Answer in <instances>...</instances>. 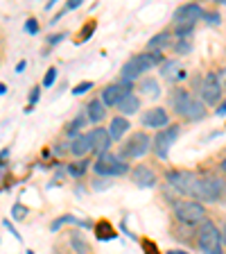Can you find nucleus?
<instances>
[{"label":"nucleus","mask_w":226,"mask_h":254,"mask_svg":"<svg viewBox=\"0 0 226 254\" xmlns=\"http://www.w3.org/2000/svg\"><path fill=\"white\" fill-rule=\"evenodd\" d=\"M168 182L179 190V193H183V195H190V197H195V200H206L208 202L206 180L204 177H199V175L185 173V170H174V173H168Z\"/></svg>","instance_id":"nucleus-1"},{"label":"nucleus","mask_w":226,"mask_h":254,"mask_svg":"<svg viewBox=\"0 0 226 254\" xmlns=\"http://www.w3.org/2000/svg\"><path fill=\"white\" fill-rule=\"evenodd\" d=\"M156 64H163V57H161V53H142V55H136V57H132L129 62L122 66V79H129L132 82L136 75L145 73V70L154 68Z\"/></svg>","instance_id":"nucleus-2"},{"label":"nucleus","mask_w":226,"mask_h":254,"mask_svg":"<svg viewBox=\"0 0 226 254\" xmlns=\"http://www.w3.org/2000/svg\"><path fill=\"white\" fill-rule=\"evenodd\" d=\"M222 234L220 229L213 225L211 220H206L199 225V232H197V245L204 254H222Z\"/></svg>","instance_id":"nucleus-3"},{"label":"nucleus","mask_w":226,"mask_h":254,"mask_svg":"<svg viewBox=\"0 0 226 254\" xmlns=\"http://www.w3.org/2000/svg\"><path fill=\"white\" fill-rule=\"evenodd\" d=\"M174 216L183 225H201L206 222V209L195 200H179L174 202Z\"/></svg>","instance_id":"nucleus-4"},{"label":"nucleus","mask_w":226,"mask_h":254,"mask_svg":"<svg viewBox=\"0 0 226 254\" xmlns=\"http://www.w3.org/2000/svg\"><path fill=\"white\" fill-rule=\"evenodd\" d=\"M201 16H204V9H201L197 2H188V5H181L179 9L174 11V25L177 27H192Z\"/></svg>","instance_id":"nucleus-5"},{"label":"nucleus","mask_w":226,"mask_h":254,"mask_svg":"<svg viewBox=\"0 0 226 254\" xmlns=\"http://www.w3.org/2000/svg\"><path fill=\"white\" fill-rule=\"evenodd\" d=\"M179 136V125H172L168 129H161L154 138V152H156L158 159H168V152L172 148V143Z\"/></svg>","instance_id":"nucleus-6"},{"label":"nucleus","mask_w":226,"mask_h":254,"mask_svg":"<svg viewBox=\"0 0 226 254\" xmlns=\"http://www.w3.org/2000/svg\"><path fill=\"white\" fill-rule=\"evenodd\" d=\"M93 170L97 175H125L129 168H127L125 161H118V157H111V154L106 152L97 159V164L93 166Z\"/></svg>","instance_id":"nucleus-7"},{"label":"nucleus","mask_w":226,"mask_h":254,"mask_svg":"<svg viewBox=\"0 0 226 254\" xmlns=\"http://www.w3.org/2000/svg\"><path fill=\"white\" fill-rule=\"evenodd\" d=\"M201 98H204V105H217L222 98V86L220 79L215 73H208L204 77V86H201Z\"/></svg>","instance_id":"nucleus-8"},{"label":"nucleus","mask_w":226,"mask_h":254,"mask_svg":"<svg viewBox=\"0 0 226 254\" xmlns=\"http://www.w3.org/2000/svg\"><path fill=\"white\" fill-rule=\"evenodd\" d=\"M149 148H152V141H149V136L145 132H138V134H134V136L129 138V143L125 145V157L138 159V157H142V154L147 152Z\"/></svg>","instance_id":"nucleus-9"},{"label":"nucleus","mask_w":226,"mask_h":254,"mask_svg":"<svg viewBox=\"0 0 226 254\" xmlns=\"http://www.w3.org/2000/svg\"><path fill=\"white\" fill-rule=\"evenodd\" d=\"M132 180L140 189H152L156 184V175H154V170L149 166H136V170L132 173Z\"/></svg>","instance_id":"nucleus-10"},{"label":"nucleus","mask_w":226,"mask_h":254,"mask_svg":"<svg viewBox=\"0 0 226 254\" xmlns=\"http://www.w3.org/2000/svg\"><path fill=\"white\" fill-rule=\"evenodd\" d=\"M90 141H93V150L97 154H106L109 152V145H111V134H109V129H102V127H97V129H93L90 132Z\"/></svg>","instance_id":"nucleus-11"},{"label":"nucleus","mask_w":226,"mask_h":254,"mask_svg":"<svg viewBox=\"0 0 226 254\" xmlns=\"http://www.w3.org/2000/svg\"><path fill=\"white\" fill-rule=\"evenodd\" d=\"M142 125L145 127H163L168 125V111L161 109V107H156V109H149L142 114Z\"/></svg>","instance_id":"nucleus-12"},{"label":"nucleus","mask_w":226,"mask_h":254,"mask_svg":"<svg viewBox=\"0 0 226 254\" xmlns=\"http://www.w3.org/2000/svg\"><path fill=\"white\" fill-rule=\"evenodd\" d=\"M192 95L188 93L185 89H179V91H174V95H172V107H174V111L177 114H181V116H185V111H188V107L192 105Z\"/></svg>","instance_id":"nucleus-13"},{"label":"nucleus","mask_w":226,"mask_h":254,"mask_svg":"<svg viewBox=\"0 0 226 254\" xmlns=\"http://www.w3.org/2000/svg\"><path fill=\"white\" fill-rule=\"evenodd\" d=\"M127 91L122 89L120 84H109L104 91H102V102H104L106 107H111V105H116L118 107V102L122 100V95H125Z\"/></svg>","instance_id":"nucleus-14"},{"label":"nucleus","mask_w":226,"mask_h":254,"mask_svg":"<svg viewBox=\"0 0 226 254\" xmlns=\"http://www.w3.org/2000/svg\"><path fill=\"white\" fill-rule=\"evenodd\" d=\"M138 107H140V100H138L132 91H127V93L122 95V100L118 102V111H122L125 116H129V114H136Z\"/></svg>","instance_id":"nucleus-15"},{"label":"nucleus","mask_w":226,"mask_h":254,"mask_svg":"<svg viewBox=\"0 0 226 254\" xmlns=\"http://www.w3.org/2000/svg\"><path fill=\"white\" fill-rule=\"evenodd\" d=\"M90 150H93V141H90V134L77 136V138L73 141V145H70V152H73L75 157H84V154H89Z\"/></svg>","instance_id":"nucleus-16"},{"label":"nucleus","mask_w":226,"mask_h":254,"mask_svg":"<svg viewBox=\"0 0 226 254\" xmlns=\"http://www.w3.org/2000/svg\"><path fill=\"white\" fill-rule=\"evenodd\" d=\"M129 129V123H127V118L125 116H118V118H113L111 121V127H109V134H111V138L113 141H118V138H122V134Z\"/></svg>","instance_id":"nucleus-17"},{"label":"nucleus","mask_w":226,"mask_h":254,"mask_svg":"<svg viewBox=\"0 0 226 254\" xmlns=\"http://www.w3.org/2000/svg\"><path fill=\"white\" fill-rule=\"evenodd\" d=\"M86 111H89V121L90 123H100L102 118H104V114H106V105L104 102H100V100H93Z\"/></svg>","instance_id":"nucleus-18"},{"label":"nucleus","mask_w":226,"mask_h":254,"mask_svg":"<svg viewBox=\"0 0 226 254\" xmlns=\"http://www.w3.org/2000/svg\"><path fill=\"white\" fill-rule=\"evenodd\" d=\"M161 73H163L168 79H183L185 77V73L179 68V64H177V62H163Z\"/></svg>","instance_id":"nucleus-19"},{"label":"nucleus","mask_w":226,"mask_h":254,"mask_svg":"<svg viewBox=\"0 0 226 254\" xmlns=\"http://www.w3.org/2000/svg\"><path fill=\"white\" fill-rule=\"evenodd\" d=\"M168 46H170V34L168 32H161V34H156V37L147 43V50L149 53H158V50H163V48H168Z\"/></svg>","instance_id":"nucleus-20"},{"label":"nucleus","mask_w":226,"mask_h":254,"mask_svg":"<svg viewBox=\"0 0 226 254\" xmlns=\"http://www.w3.org/2000/svg\"><path fill=\"white\" fill-rule=\"evenodd\" d=\"M204 116H206V105L199 100H192V105L185 111V118H188V121H199V118H204Z\"/></svg>","instance_id":"nucleus-21"},{"label":"nucleus","mask_w":226,"mask_h":254,"mask_svg":"<svg viewBox=\"0 0 226 254\" xmlns=\"http://www.w3.org/2000/svg\"><path fill=\"white\" fill-rule=\"evenodd\" d=\"M140 93L145 95H158L161 93V86H158V82L154 77H147L140 82Z\"/></svg>","instance_id":"nucleus-22"},{"label":"nucleus","mask_w":226,"mask_h":254,"mask_svg":"<svg viewBox=\"0 0 226 254\" xmlns=\"http://www.w3.org/2000/svg\"><path fill=\"white\" fill-rule=\"evenodd\" d=\"M97 236H100L102 241H111V238L116 236V232L111 229V225H109V222H104V220H102L100 225H97Z\"/></svg>","instance_id":"nucleus-23"},{"label":"nucleus","mask_w":226,"mask_h":254,"mask_svg":"<svg viewBox=\"0 0 226 254\" xmlns=\"http://www.w3.org/2000/svg\"><path fill=\"white\" fill-rule=\"evenodd\" d=\"M84 123H86V118H84V116H77V118H75V121L70 123V127H68V134H70V136H75L79 127H84Z\"/></svg>","instance_id":"nucleus-24"},{"label":"nucleus","mask_w":226,"mask_h":254,"mask_svg":"<svg viewBox=\"0 0 226 254\" xmlns=\"http://www.w3.org/2000/svg\"><path fill=\"white\" fill-rule=\"evenodd\" d=\"M54 77H57V68H47V73H45V77H43V86H52V82H54Z\"/></svg>","instance_id":"nucleus-25"},{"label":"nucleus","mask_w":226,"mask_h":254,"mask_svg":"<svg viewBox=\"0 0 226 254\" xmlns=\"http://www.w3.org/2000/svg\"><path fill=\"white\" fill-rule=\"evenodd\" d=\"M11 216H14L16 220H21V218H27V209H25V206H21V204H16L14 209H11Z\"/></svg>","instance_id":"nucleus-26"},{"label":"nucleus","mask_w":226,"mask_h":254,"mask_svg":"<svg viewBox=\"0 0 226 254\" xmlns=\"http://www.w3.org/2000/svg\"><path fill=\"white\" fill-rule=\"evenodd\" d=\"M90 86H93V84H90V82H82V84H77V86H75V89H73V93H75V95H82V93H84V91H89Z\"/></svg>","instance_id":"nucleus-27"},{"label":"nucleus","mask_w":226,"mask_h":254,"mask_svg":"<svg viewBox=\"0 0 226 254\" xmlns=\"http://www.w3.org/2000/svg\"><path fill=\"white\" fill-rule=\"evenodd\" d=\"M73 245H75V250H77L79 254H82V252H84V254L89 252V245H86V243H79V241H77L75 236H73Z\"/></svg>","instance_id":"nucleus-28"},{"label":"nucleus","mask_w":226,"mask_h":254,"mask_svg":"<svg viewBox=\"0 0 226 254\" xmlns=\"http://www.w3.org/2000/svg\"><path fill=\"white\" fill-rule=\"evenodd\" d=\"M25 30L30 32V34H37V32H39V25H37V21H27V23H25Z\"/></svg>","instance_id":"nucleus-29"},{"label":"nucleus","mask_w":226,"mask_h":254,"mask_svg":"<svg viewBox=\"0 0 226 254\" xmlns=\"http://www.w3.org/2000/svg\"><path fill=\"white\" fill-rule=\"evenodd\" d=\"M93 27H95V23H89V27H86V30L79 34V41H86V39H89V34L93 32Z\"/></svg>","instance_id":"nucleus-30"},{"label":"nucleus","mask_w":226,"mask_h":254,"mask_svg":"<svg viewBox=\"0 0 226 254\" xmlns=\"http://www.w3.org/2000/svg\"><path fill=\"white\" fill-rule=\"evenodd\" d=\"M217 79H220V86H222V89H226V68H222L220 73H217Z\"/></svg>","instance_id":"nucleus-31"},{"label":"nucleus","mask_w":226,"mask_h":254,"mask_svg":"<svg viewBox=\"0 0 226 254\" xmlns=\"http://www.w3.org/2000/svg\"><path fill=\"white\" fill-rule=\"evenodd\" d=\"M206 18H211L213 25H220V14H215V11H213V14H206Z\"/></svg>","instance_id":"nucleus-32"},{"label":"nucleus","mask_w":226,"mask_h":254,"mask_svg":"<svg viewBox=\"0 0 226 254\" xmlns=\"http://www.w3.org/2000/svg\"><path fill=\"white\" fill-rule=\"evenodd\" d=\"M142 248L147 250L149 254H158V252H156V245H154V248H152V243H149V241H145V243H142Z\"/></svg>","instance_id":"nucleus-33"},{"label":"nucleus","mask_w":226,"mask_h":254,"mask_svg":"<svg viewBox=\"0 0 226 254\" xmlns=\"http://www.w3.org/2000/svg\"><path fill=\"white\" fill-rule=\"evenodd\" d=\"M109 184H111V182H106V180H97V182H95V189H97V190H100V189H109Z\"/></svg>","instance_id":"nucleus-34"},{"label":"nucleus","mask_w":226,"mask_h":254,"mask_svg":"<svg viewBox=\"0 0 226 254\" xmlns=\"http://www.w3.org/2000/svg\"><path fill=\"white\" fill-rule=\"evenodd\" d=\"M224 114H226V102H222L220 109H217V116H224Z\"/></svg>","instance_id":"nucleus-35"},{"label":"nucleus","mask_w":226,"mask_h":254,"mask_svg":"<svg viewBox=\"0 0 226 254\" xmlns=\"http://www.w3.org/2000/svg\"><path fill=\"white\" fill-rule=\"evenodd\" d=\"M63 39V34H54V37H50V43H59Z\"/></svg>","instance_id":"nucleus-36"},{"label":"nucleus","mask_w":226,"mask_h":254,"mask_svg":"<svg viewBox=\"0 0 226 254\" xmlns=\"http://www.w3.org/2000/svg\"><path fill=\"white\" fill-rule=\"evenodd\" d=\"M75 7H79V0H68V9H75Z\"/></svg>","instance_id":"nucleus-37"},{"label":"nucleus","mask_w":226,"mask_h":254,"mask_svg":"<svg viewBox=\"0 0 226 254\" xmlns=\"http://www.w3.org/2000/svg\"><path fill=\"white\" fill-rule=\"evenodd\" d=\"M39 100V89H32V102Z\"/></svg>","instance_id":"nucleus-38"},{"label":"nucleus","mask_w":226,"mask_h":254,"mask_svg":"<svg viewBox=\"0 0 226 254\" xmlns=\"http://www.w3.org/2000/svg\"><path fill=\"white\" fill-rule=\"evenodd\" d=\"M168 254H188V252H183V250H170Z\"/></svg>","instance_id":"nucleus-39"},{"label":"nucleus","mask_w":226,"mask_h":254,"mask_svg":"<svg viewBox=\"0 0 226 254\" xmlns=\"http://www.w3.org/2000/svg\"><path fill=\"white\" fill-rule=\"evenodd\" d=\"M222 241H224V245H226V225H224V229H222Z\"/></svg>","instance_id":"nucleus-40"},{"label":"nucleus","mask_w":226,"mask_h":254,"mask_svg":"<svg viewBox=\"0 0 226 254\" xmlns=\"http://www.w3.org/2000/svg\"><path fill=\"white\" fill-rule=\"evenodd\" d=\"M222 170H224V175H226V159L222 161Z\"/></svg>","instance_id":"nucleus-41"},{"label":"nucleus","mask_w":226,"mask_h":254,"mask_svg":"<svg viewBox=\"0 0 226 254\" xmlns=\"http://www.w3.org/2000/svg\"><path fill=\"white\" fill-rule=\"evenodd\" d=\"M27 254H32V252H27Z\"/></svg>","instance_id":"nucleus-42"}]
</instances>
